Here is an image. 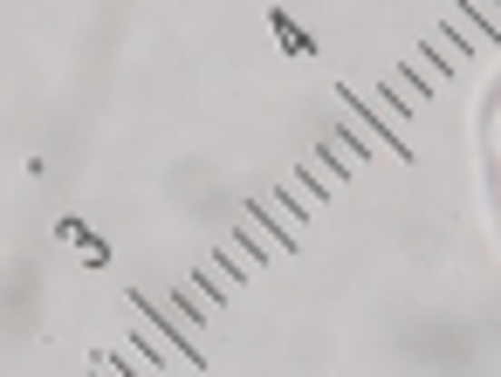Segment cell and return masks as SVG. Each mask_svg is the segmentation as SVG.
I'll return each instance as SVG.
<instances>
[{
    "label": "cell",
    "mask_w": 501,
    "mask_h": 377,
    "mask_svg": "<svg viewBox=\"0 0 501 377\" xmlns=\"http://www.w3.org/2000/svg\"><path fill=\"white\" fill-rule=\"evenodd\" d=\"M254 213H261V220H282V234H289V247H296V240H302V227H309V220H296V213H289V206H282V192H268V199H261V206H254Z\"/></svg>",
    "instance_id": "obj_1"
},
{
    "label": "cell",
    "mask_w": 501,
    "mask_h": 377,
    "mask_svg": "<svg viewBox=\"0 0 501 377\" xmlns=\"http://www.w3.org/2000/svg\"><path fill=\"white\" fill-rule=\"evenodd\" d=\"M426 55H447V69H460V63H474L467 48H460V34H447V28H439V34H426Z\"/></svg>",
    "instance_id": "obj_2"
},
{
    "label": "cell",
    "mask_w": 501,
    "mask_h": 377,
    "mask_svg": "<svg viewBox=\"0 0 501 377\" xmlns=\"http://www.w3.org/2000/svg\"><path fill=\"white\" fill-rule=\"evenodd\" d=\"M241 234L254 240V254H282V247H275V240L261 234V213H241Z\"/></svg>",
    "instance_id": "obj_4"
},
{
    "label": "cell",
    "mask_w": 501,
    "mask_h": 377,
    "mask_svg": "<svg viewBox=\"0 0 501 377\" xmlns=\"http://www.w3.org/2000/svg\"><path fill=\"white\" fill-rule=\"evenodd\" d=\"M282 192H296V206H302V220H323V192H309V186H302V179H282Z\"/></svg>",
    "instance_id": "obj_3"
},
{
    "label": "cell",
    "mask_w": 501,
    "mask_h": 377,
    "mask_svg": "<svg viewBox=\"0 0 501 377\" xmlns=\"http://www.w3.org/2000/svg\"><path fill=\"white\" fill-rule=\"evenodd\" d=\"M392 96H398V103H412V111H419V103H426V90H419V82H406V76H398V69H392Z\"/></svg>",
    "instance_id": "obj_5"
}]
</instances>
